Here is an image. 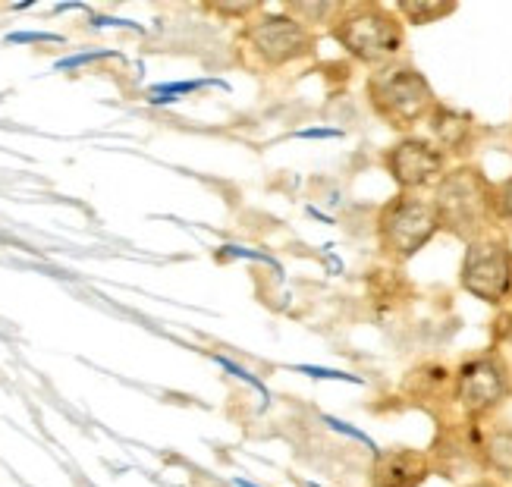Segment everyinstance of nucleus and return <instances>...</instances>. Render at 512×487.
<instances>
[{"mask_svg":"<svg viewBox=\"0 0 512 487\" xmlns=\"http://www.w3.org/2000/svg\"><path fill=\"white\" fill-rule=\"evenodd\" d=\"M330 38L355 60L371 70H381L406 51V22L396 7L377 4V0H359V4H340L330 19Z\"/></svg>","mask_w":512,"mask_h":487,"instance_id":"obj_1","label":"nucleus"},{"mask_svg":"<svg viewBox=\"0 0 512 487\" xmlns=\"http://www.w3.org/2000/svg\"><path fill=\"white\" fill-rule=\"evenodd\" d=\"M365 101L371 114L399 136H412L440 104L431 79L409 60L371 70L365 79Z\"/></svg>","mask_w":512,"mask_h":487,"instance_id":"obj_3","label":"nucleus"},{"mask_svg":"<svg viewBox=\"0 0 512 487\" xmlns=\"http://www.w3.org/2000/svg\"><path fill=\"white\" fill-rule=\"evenodd\" d=\"M494 220L500 233L512 236V173L494 183Z\"/></svg>","mask_w":512,"mask_h":487,"instance_id":"obj_13","label":"nucleus"},{"mask_svg":"<svg viewBox=\"0 0 512 487\" xmlns=\"http://www.w3.org/2000/svg\"><path fill=\"white\" fill-rule=\"evenodd\" d=\"M459 290L491 308L512 302V236L494 230L465 246L459 261Z\"/></svg>","mask_w":512,"mask_h":487,"instance_id":"obj_7","label":"nucleus"},{"mask_svg":"<svg viewBox=\"0 0 512 487\" xmlns=\"http://www.w3.org/2000/svg\"><path fill=\"white\" fill-rule=\"evenodd\" d=\"M434 475V459L415 447H384L368 466V487H425Z\"/></svg>","mask_w":512,"mask_h":487,"instance_id":"obj_9","label":"nucleus"},{"mask_svg":"<svg viewBox=\"0 0 512 487\" xmlns=\"http://www.w3.org/2000/svg\"><path fill=\"white\" fill-rule=\"evenodd\" d=\"M381 167L393 180L396 192H415V195H431L443 173L453 167V161L443 154L428 136H399L393 145L384 148Z\"/></svg>","mask_w":512,"mask_h":487,"instance_id":"obj_8","label":"nucleus"},{"mask_svg":"<svg viewBox=\"0 0 512 487\" xmlns=\"http://www.w3.org/2000/svg\"><path fill=\"white\" fill-rule=\"evenodd\" d=\"M425 126H428V139L447 154L450 161L456 164L469 161V154L475 151V142H478V120L469 110H459L447 101H440Z\"/></svg>","mask_w":512,"mask_h":487,"instance_id":"obj_10","label":"nucleus"},{"mask_svg":"<svg viewBox=\"0 0 512 487\" xmlns=\"http://www.w3.org/2000/svg\"><path fill=\"white\" fill-rule=\"evenodd\" d=\"M462 487H506V484H500L494 478H475V481H465Z\"/></svg>","mask_w":512,"mask_h":487,"instance_id":"obj_14","label":"nucleus"},{"mask_svg":"<svg viewBox=\"0 0 512 487\" xmlns=\"http://www.w3.org/2000/svg\"><path fill=\"white\" fill-rule=\"evenodd\" d=\"M431 205L437 211L440 233L459 239L462 246L494 233V180L478 164H453L437 189L431 192Z\"/></svg>","mask_w":512,"mask_h":487,"instance_id":"obj_2","label":"nucleus"},{"mask_svg":"<svg viewBox=\"0 0 512 487\" xmlns=\"http://www.w3.org/2000/svg\"><path fill=\"white\" fill-rule=\"evenodd\" d=\"M315 54L318 32L283 10H258L239 29V57L258 73H280Z\"/></svg>","mask_w":512,"mask_h":487,"instance_id":"obj_4","label":"nucleus"},{"mask_svg":"<svg viewBox=\"0 0 512 487\" xmlns=\"http://www.w3.org/2000/svg\"><path fill=\"white\" fill-rule=\"evenodd\" d=\"M472 462L484 478H494L500 484L512 481V425H472Z\"/></svg>","mask_w":512,"mask_h":487,"instance_id":"obj_11","label":"nucleus"},{"mask_svg":"<svg viewBox=\"0 0 512 487\" xmlns=\"http://www.w3.org/2000/svg\"><path fill=\"white\" fill-rule=\"evenodd\" d=\"M512 400V362L491 346L453 368V406L465 425H487Z\"/></svg>","mask_w":512,"mask_h":487,"instance_id":"obj_5","label":"nucleus"},{"mask_svg":"<svg viewBox=\"0 0 512 487\" xmlns=\"http://www.w3.org/2000/svg\"><path fill=\"white\" fill-rule=\"evenodd\" d=\"M456 4H437V0H399L396 13L403 16L406 26H434V22L453 16Z\"/></svg>","mask_w":512,"mask_h":487,"instance_id":"obj_12","label":"nucleus"},{"mask_svg":"<svg viewBox=\"0 0 512 487\" xmlns=\"http://www.w3.org/2000/svg\"><path fill=\"white\" fill-rule=\"evenodd\" d=\"M440 236L437 211L431 195L396 192L374 214V239L377 252L390 264H406L418 252H425Z\"/></svg>","mask_w":512,"mask_h":487,"instance_id":"obj_6","label":"nucleus"}]
</instances>
